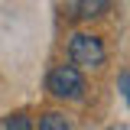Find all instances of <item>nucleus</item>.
Returning a JSON list of instances; mask_svg holds the SVG:
<instances>
[{"mask_svg":"<svg viewBox=\"0 0 130 130\" xmlns=\"http://www.w3.org/2000/svg\"><path fill=\"white\" fill-rule=\"evenodd\" d=\"M104 13H111V0H78L75 3V16L78 20H98Z\"/></svg>","mask_w":130,"mask_h":130,"instance_id":"obj_3","label":"nucleus"},{"mask_svg":"<svg viewBox=\"0 0 130 130\" xmlns=\"http://www.w3.org/2000/svg\"><path fill=\"white\" fill-rule=\"evenodd\" d=\"M111 130H130V127H124V124H117V127H111Z\"/></svg>","mask_w":130,"mask_h":130,"instance_id":"obj_7","label":"nucleus"},{"mask_svg":"<svg viewBox=\"0 0 130 130\" xmlns=\"http://www.w3.org/2000/svg\"><path fill=\"white\" fill-rule=\"evenodd\" d=\"M7 130H32V124L26 114H13V117H7Z\"/></svg>","mask_w":130,"mask_h":130,"instance_id":"obj_5","label":"nucleus"},{"mask_svg":"<svg viewBox=\"0 0 130 130\" xmlns=\"http://www.w3.org/2000/svg\"><path fill=\"white\" fill-rule=\"evenodd\" d=\"M68 59H72V65H78V68H98V65H104L107 52H104V42L98 36H91V32H75L72 42H68Z\"/></svg>","mask_w":130,"mask_h":130,"instance_id":"obj_2","label":"nucleus"},{"mask_svg":"<svg viewBox=\"0 0 130 130\" xmlns=\"http://www.w3.org/2000/svg\"><path fill=\"white\" fill-rule=\"evenodd\" d=\"M39 130H72V120L59 111H49L39 117Z\"/></svg>","mask_w":130,"mask_h":130,"instance_id":"obj_4","label":"nucleus"},{"mask_svg":"<svg viewBox=\"0 0 130 130\" xmlns=\"http://www.w3.org/2000/svg\"><path fill=\"white\" fill-rule=\"evenodd\" d=\"M46 88L55 98H65V101H81L85 98V78H81L78 65H55L46 78Z\"/></svg>","mask_w":130,"mask_h":130,"instance_id":"obj_1","label":"nucleus"},{"mask_svg":"<svg viewBox=\"0 0 130 130\" xmlns=\"http://www.w3.org/2000/svg\"><path fill=\"white\" fill-rule=\"evenodd\" d=\"M120 91H124V98H127V104H130V72L120 75Z\"/></svg>","mask_w":130,"mask_h":130,"instance_id":"obj_6","label":"nucleus"}]
</instances>
